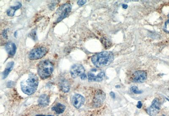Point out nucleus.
I'll return each mask as SVG.
<instances>
[{"label": "nucleus", "instance_id": "f257e3e1", "mask_svg": "<svg viewBox=\"0 0 169 116\" xmlns=\"http://www.w3.org/2000/svg\"><path fill=\"white\" fill-rule=\"evenodd\" d=\"M38 85L39 79L37 76L31 73L28 78L23 80L20 83L21 90L26 95H31L36 92Z\"/></svg>", "mask_w": 169, "mask_h": 116}, {"label": "nucleus", "instance_id": "f03ea898", "mask_svg": "<svg viewBox=\"0 0 169 116\" xmlns=\"http://www.w3.org/2000/svg\"><path fill=\"white\" fill-rule=\"evenodd\" d=\"M114 58V55L112 52L104 51L93 55L91 61L97 67H104L111 64Z\"/></svg>", "mask_w": 169, "mask_h": 116}, {"label": "nucleus", "instance_id": "7ed1b4c3", "mask_svg": "<svg viewBox=\"0 0 169 116\" xmlns=\"http://www.w3.org/2000/svg\"><path fill=\"white\" fill-rule=\"evenodd\" d=\"M54 66L52 63L47 60H44L39 62L38 66V73L42 79L50 77L53 72Z\"/></svg>", "mask_w": 169, "mask_h": 116}, {"label": "nucleus", "instance_id": "20e7f679", "mask_svg": "<svg viewBox=\"0 0 169 116\" xmlns=\"http://www.w3.org/2000/svg\"><path fill=\"white\" fill-rule=\"evenodd\" d=\"M72 8V5L70 3H65L59 7L55 13L57 16L55 22H59L66 18L70 13Z\"/></svg>", "mask_w": 169, "mask_h": 116}, {"label": "nucleus", "instance_id": "39448f33", "mask_svg": "<svg viewBox=\"0 0 169 116\" xmlns=\"http://www.w3.org/2000/svg\"><path fill=\"white\" fill-rule=\"evenodd\" d=\"M48 50L44 47L34 48L30 51L28 57L31 60H37L43 58L47 53Z\"/></svg>", "mask_w": 169, "mask_h": 116}, {"label": "nucleus", "instance_id": "423d86ee", "mask_svg": "<svg viewBox=\"0 0 169 116\" xmlns=\"http://www.w3.org/2000/svg\"><path fill=\"white\" fill-rule=\"evenodd\" d=\"M161 103L158 98H155L153 100L151 106L147 109V112L150 116H156L160 110Z\"/></svg>", "mask_w": 169, "mask_h": 116}, {"label": "nucleus", "instance_id": "0eeeda50", "mask_svg": "<svg viewBox=\"0 0 169 116\" xmlns=\"http://www.w3.org/2000/svg\"><path fill=\"white\" fill-rule=\"evenodd\" d=\"M85 69L82 65L75 64L70 69V74L73 78H76L78 77H81L84 74Z\"/></svg>", "mask_w": 169, "mask_h": 116}, {"label": "nucleus", "instance_id": "6e6552de", "mask_svg": "<svg viewBox=\"0 0 169 116\" xmlns=\"http://www.w3.org/2000/svg\"><path fill=\"white\" fill-rule=\"evenodd\" d=\"M146 78L147 73L145 71H137L132 75V80L134 82L142 83L144 82Z\"/></svg>", "mask_w": 169, "mask_h": 116}, {"label": "nucleus", "instance_id": "1a4fd4ad", "mask_svg": "<svg viewBox=\"0 0 169 116\" xmlns=\"http://www.w3.org/2000/svg\"><path fill=\"white\" fill-rule=\"evenodd\" d=\"M106 98V94L102 90H98L96 92L93 99V103L96 106H99L103 103Z\"/></svg>", "mask_w": 169, "mask_h": 116}, {"label": "nucleus", "instance_id": "9d476101", "mask_svg": "<svg viewBox=\"0 0 169 116\" xmlns=\"http://www.w3.org/2000/svg\"><path fill=\"white\" fill-rule=\"evenodd\" d=\"M85 102L84 97L82 95L76 94L74 95L72 98V103L76 109H79L81 107Z\"/></svg>", "mask_w": 169, "mask_h": 116}, {"label": "nucleus", "instance_id": "9b49d317", "mask_svg": "<svg viewBox=\"0 0 169 116\" xmlns=\"http://www.w3.org/2000/svg\"><path fill=\"white\" fill-rule=\"evenodd\" d=\"M105 77V74L104 72H101L97 75H95L93 72H90L88 74V78L90 82H100Z\"/></svg>", "mask_w": 169, "mask_h": 116}, {"label": "nucleus", "instance_id": "f8f14e48", "mask_svg": "<svg viewBox=\"0 0 169 116\" xmlns=\"http://www.w3.org/2000/svg\"><path fill=\"white\" fill-rule=\"evenodd\" d=\"M5 49L7 53L11 56H14L16 52V46L12 42L8 43L5 45Z\"/></svg>", "mask_w": 169, "mask_h": 116}, {"label": "nucleus", "instance_id": "ddd939ff", "mask_svg": "<svg viewBox=\"0 0 169 116\" xmlns=\"http://www.w3.org/2000/svg\"><path fill=\"white\" fill-rule=\"evenodd\" d=\"M50 98L46 94H42L39 97L38 99V103L41 106H46L49 105Z\"/></svg>", "mask_w": 169, "mask_h": 116}, {"label": "nucleus", "instance_id": "4468645a", "mask_svg": "<svg viewBox=\"0 0 169 116\" xmlns=\"http://www.w3.org/2000/svg\"><path fill=\"white\" fill-rule=\"evenodd\" d=\"M14 66V62L13 61L9 62L7 64V67L6 68L4 71L3 73V75H2L3 79H5L8 76V74L12 70V69H13Z\"/></svg>", "mask_w": 169, "mask_h": 116}, {"label": "nucleus", "instance_id": "2eb2a0df", "mask_svg": "<svg viewBox=\"0 0 169 116\" xmlns=\"http://www.w3.org/2000/svg\"><path fill=\"white\" fill-rule=\"evenodd\" d=\"M22 7V4L20 3H19V4L16 6L15 7H11L9 8L7 11V14L8 16H13L15 15V11H16L17 10L20 8Z\"/></svg>", "mask_w": 169, "mask_h": 116}, {"label": "nucleus", "instance_id": "dca6fc26", "mask_svg": "<svg viewBox=\"0 0 169 116\" xmlns=\"http://www.w3.org/2000/svg\"><path fill=\"white\" fill-rule=\"evenodd\" d=\"M60 89L64 93H67L70 90V85L69 83L66 80H63L60 82Z\"/></svg>", "mask_w": 169, "mask_h": 116}, {"label": "nucleus", "instance_id": "f3484780", "mask_svg": "<svg viewBox=\"0 0 169 116\" xmlns=\"http://www.w3.org/2000/svg\"><path fill=\"white\" fill-rule=\"evenodd\" d=\"M65 109V106L60 103H57L52 108V110L59 114L63 113Z\"/></svg>", "mask_w": 169, "mask_h": 116}, {"label": "nucleus", "instance_id": "a211bd4d", "mask_svg": "<svg viewBox=\"0 0 169 116\" xmlns=\"http://www.w3.org/2000/svg\"><path fill=\"white\" fill-rule=\"evenodd\" d=\"M131 91L134 94H141L143 93V91L142 90H138V87L135 86H132V87L131 88Z\"/></svg>", "mask_w": 169, "mask_h": 116}, {"label": "nucleus", "instance_id": "6ab92c4d", "mask_svg": "<svg viewBox=\"0 0 169 116\" xmlns=\"http://www.w3.org/2000/svg\"><path fill=\"white\" fill-rule=\"evenodd\" d=\"M163 29L164 32L169 33V19H168V21H166L164 24Z\"/></svg>", "mask_w": 169, "mask_h": 116}, {"label": "nucleus", "instance_id": "aec40b11", "mask_svg": "<svg viewBox=\"0 0 169 116\" xmlns=\"http://www.w3.org/2000/svg\"><path fill=\"white\" fill-rule=\"evenodd\" d=\"M102 43L103 44L104 46H105V48H107V47H109L110 46V43L109 41V40H108L107 39H103Z\"/></svg>", "mask_w": 169, "mask_h": 116}, {"label": "nucleus", "instance_id": "412c9836", "mask_svg": "<svg viewBox=\"0 0 169 116\" xmlns=\"http://www.w3.org/2000/svg\"><path fill=\"white\" fill-rule=\"evenodd\" d=\"M86 2H87L86 0H78V1H77V4L79 6H83L84 4L86 3Z\"/></svg>", "mask_w": 169, "mask_h": 116}, {"label": "nucleus", "instance_id": "4be33fe9", "mask_svg": "<svg viewBox=\"0 0 169 116\" xmlns=\"http://www.w3.org/2000/svg\"><path fill=\"white\" fill-rule=\"evenodd\" d=\"M142 106H143V103H142L141 102H138V103H137V108H138V109H141V108L142 107Z\"/></svg>", "mask_w": 169, "mask_h": 116}, {"label": "nucleus", "instance_id": "5701e85b", "mask_svg": "<svg viewBox=\"0 0 169 116\" xmlns=\"http://www.w3.org/2000/svg\"><path fill=\"white\" fill-rule=\"evenodd\" d=\"M2 34H3V37L5 38H7V34L6 30H4L3 31Z\"/></svg>", "mask_w": 169, "mask_h": 116}, {"label": "nucleus", "instance_id": "b1692460", "mask_svg": "<svg viewBox=\"0 0 169 116\" xmlns=\"http://www.w3.org/2000/svg\"><path fill=\"white\" fill-rule=\"evenodd\" d=\"M110 95L111 96L112 98H113V99L115 98L116 95H115V94L114 92H111L110 93Z\"/></svg>", "mask_w": 169, "mask_h": 116}, {"label": "nucleus", "instance_id": "393cba45", "mask_svg": "<svg viewBox=\"0 0 169 116\" xmlns=\"http://www.w3.org/2000/svg\"><path fill=\"white\" fill-rule=\"evenodd\" d=\"M80 78H81V79L82 80H85V79H86L87 77H86V75H85V74H83L82 76L80 77Z\"/></svg>", "mask_w": 169, "mask_h": 116}, {"label": "nucleus", "instance_id": "a878e982", "mask_svg": "<svg viewBox=\"0 0 169 116\" xmlns=\"http://www.w3.org/2000/svg\"><path fill=\"white\" fill-rule=\"evenodd\" d=\"M122 7L124 9H127L128 8V5L124 4L123 5H122Z\"/></svg>", "mask_w": 169, "mask_h": 116}, {"label": "nucleus", "instance_id": "bb28decb", "mask_svg": "<svg viewBox=\"0 0 169 116\" xmlns=\"http://www.w3.org/2000/svg\"><path fill=\"white\" fill-rule=\"evenodd\" d=\"M116 88H119V87H120V86L118 85V86H116Z\"/></svg>", "mask_w": 169, "mask_h": 116}, {"label": "nucleus", "instance_id": "cd10ccee", "mask_svg": "<svg viewBox=\"0 0 169 116\" xmlns=\"http://www.w3.org/2000/svg\"><path fill=\"white\" fill-rule=\"evenodd\" d=\"M52 116V115H48V116Z\"/></svg>", "mask_w": 169, "mask_h": 116}, {"label": "nucleus", "instance_id": "c85d7f7f", "mask_svg": "<svg viewBox=\"0 0 169 116\" xmlns=\"http://www.w3.org/2000/svg\"></svg>", "mask_w": 169, "mask_h": 116}]
</instances>
